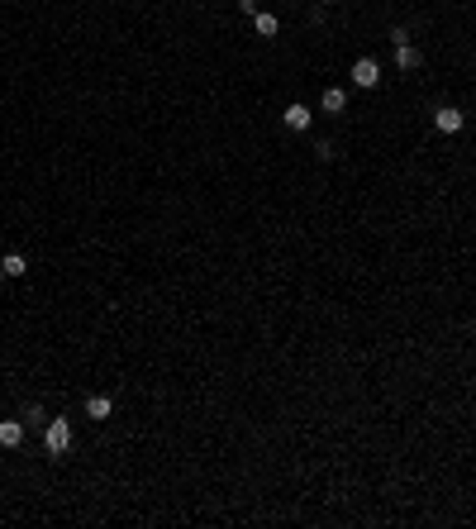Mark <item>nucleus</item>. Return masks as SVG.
Segmentation results:
<instances>
[{
  "label": "nucleus",
  "instance_id": "obj_1",
  "mask_svg": "<svg viewBox=\"0 0 476 529\" xmlns=\"http://www.w3.org/2000/svg\"><path fill=\"white\" fill-rule=\"evenodd\" d=\"M43 444H48L53 458H62V453L72 449V424H67V420H48V424H43Z\"/></svg>",
  "mask_w": 476,
  "mask_h": 529
},
{
  "label": "nucleus",
  "instance_id": "obj_2",
  "mask_svg": "<svg viewBox=\"0 0 476 529\" xmlns=\"http://www.w3.org/2000/svg\"><path fill=\"white\" fill-rule=\"evenodd\" d=\"M433 124H438V133H462L467 115H462L457 106H438V110H433Z\"/></svg>",
  "mask_w": 476,
  "mask_h": 529
},
{
  "label": "nucleus",
  "instance_id": "obj_3",
  "mask_svg": "<svg viewBox=\"0 0 476 529\" xmlns=\"http://www.w3.org/2000/svg\"><path fill=\"white\" fill-rule=\"evenodd\" d=\"M376 81H381V67H376L371 57H357V62H352V86H362V91H371Z\"/></svg>",
  "mask_w": 476,
  "mask_h": 529
},
{
  "label": "nucleus",
  "instance_id": "obj_4",
  "mask_svg": "<svg viewBox=\"0 0 476 529\" xmlns=\"http://www.w3.org/2000/svg\"><path fill=\"white\" fill-rule=\"evenodd\" d=\"M281 119H286V129L305 133L310 124H315V110H310V106H300V101H295V106H286V115H281Z\"/></svg>",
  "mask_w": 476,
  "mask_h": 529
},
{
  "label": "nucleus",
  "instance_id": "obj_5",
  "mask_svg": "<svg viewBox=\"0 0 476 529\" xmlns=\"http://www.w3.org/2000/svg\"><path fill=\"white\" fill-rule=\"evenodd\" d=\"M0 444H5V449H20V444H24V424L20 420H0Z\"/></svg>",
  "mask_w": 476,
  "mask_h": 529
},
{
  "label": "nucleus",
  "instance_id": "obj_6",
  "mask_svg": "<svg viewBox=\"0 0 476 529\" xmlns=\"http://www.w3.org/2000/svg\"><path fill=\"white\" fill-rule=\"evenodd\" d=\"M396 67L400 72H415V67H424V53L419 48H410V43H400L396 48Z\"/></svg>",
  "mask_w": 476,
  "mask_h": 529
},
{
  "label": "nucleus",
  "instance_id": "obj_7",
  "mask_svg": "<svg viewBox=\"0 0 476 529\" xmlns=\"http://www.w3.org/2000/svg\"><path fill=\"white\" fill-rule=\"evenodd\" d=\"M319 106H324V115H343V110H348V96H343V91H339V86H329Z\"/></svg>",
  "mask_w": 476,
  "mask_h": 529
},
{
  "label": "nucleus",
  "instance_id": "obj_8",
  "mask_svg": "<svg viewBox=\"0 0 476 529\" xmlns=\"http://www.w3.org/2000/svg\"><path fill=\"white\" fill-rule=\"evenodd\" d=\"M110 410H114L110 396H86V415H91V420H110Z\"/></svg>",
  "mask_w": 476,
  "mask_h": 529
},
{
  "label": "nucleus",
  "instance_id": "obj_9",
  "mask_svg": "<svg viewBox=\"0 0 476 529\" xmlns=\"http://www.w3.org/2000/svg\"><path fill=\"white\" fill-rule=\"evenodd\" d=\"M253 29H258V34H262V38H276V15H267V10H258V15H253Z\"/></svg>",
  "mask_w": 476,
  "mask_h": 529
},
{
  "label": "nucleus",
  "instance_id": "obj_10",
  "mask_svg": "<svg viewBox=\"0 0 476 529\" xmlns=\"http://www.w3.org/2000/svg\"><path fill=\"white\" fill-rule=\"evenodd\" d=\"M0 267H5V277H24V272H29L24 253H5V263H0Z\"/></svg>",
  "mask_w": 476,
  "mask_h": 529
},
{
  "label": "nucleus",
  "instance_id": "obj_11",
  "mask_svg": "<svg viewBox=\"0 0 476 529\" xmlns=\"http://www.w3.org/2000/svg\"><path fill=\"white\" fill-rule=\"evenodd\" d=\"M391 43H396V48H400V43H410V29L396 24V29H391Z\"/></svg>",
  "mask_w": 476,
  "mask_h": 529
},
{
  "label": "nucleus",
  "instance_id": "obj_12",
  "mask_svg": "<svg viewBox=\"0 0 476 529\" xmlns=\"http://www.w3.org/2000/svg\"><path fill=\"white\" fill-rule=\"evenodd\" d=\"M324 5H334V0H324Z\"/></svg>",
  "mask_w": 476,
  "mask_h": 529
}]
</instances>
